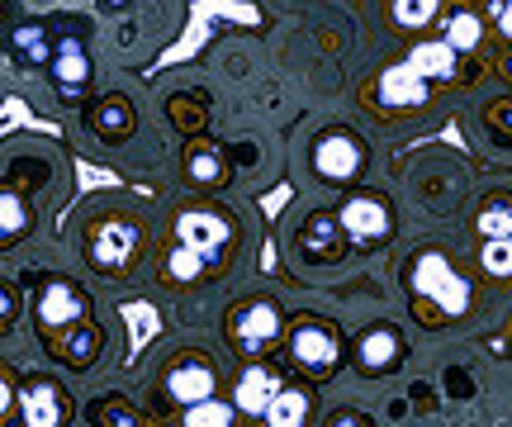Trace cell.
<instances>
[{"mask_svg": "<svg viewBox=\"0 0 512 427\" xmlns=\"http://www.w3.org/2000/svg\"><path fill=\"white\" fill-rule=\"evenodd\" d=\"M15 53L24 67H48L53 62V43H48V24L43 19H29L15 29Z\"/></svg>", "mask_w": 512, "mask_h": 427, "instance_id": "obj_22", "label": "cell"}, {"mask_svg": "<svg viewBox=\"0 0 512 427\" xmlns=\"http://www.w3.org/2000/svg\"><path fill=\"white\" fill-rule=\"evenodd\" d=\"M233 242H238V228L223 209L209 205H190L171 219V247H166V280L171 285H200L204 271H214L233 257Z\"/></svg>", "mask_w": 512, "mask_h": 427, "instance_id": "obj_1", "label": "cell"}, {"mask_svg": "<svg viewBox=\"0 0 512 427\" xmlns=\"http://www.w3.org/2000/svg\"><path fill=\"white\" fill-rule=\"evenodd\" d=\"M313 171H318V181L347 186L366 171V143L351 129H323L313 138Z\"/></svg>", "mask_w": 512, "mask_h": 427, "instance_id": "obj_7", "label": "cell"}, {"mask_svg": "<svg viewBox=\"0 0 512 427\" xmlns=\"http://www.w3.org/2000/svg\"><path fill=\"white\" fill-rule=\"evenodd\" d=\"M100 5H105V10H128L133 0H100Z\"/></svg>", "mask_w": 512, "mask_h": 427, "instance_id": "obj_33", "label": "cell"}, {"mask_svg": "<svg viewBox=\"0 0 512 427\" xmlns=\"http://www.w3.org/2000/svg\"><path fill=\"white\" fill-rule=\"evenodd\" d=\"M446 48H451V53H475L479 43H484V19L475 15V10H451V15H446Z\"/></svg>", "mask_w": 512, "mask_h": 427, "instance_id": "obj_21", "label": "cell"}, {"mask_svg": "<svg viewBox=\"0 0 512 427\" xmlns=\"http://www.w3.org/2000/svg\"><path fill=\"white\" fill-rule=\"evenodd\" d=\"M494 15H498V29H503V38H512V0H498Z\"/></svg>", "mask_w": 512, "mask_h": 427, "instance_id": "obj_31", "label": "cell"}, {"mask_svg": "<svg viewBox=\"0 0 512 427\" xmlns=\"http://www.w3.org/2000/svg\"><path fill=\"white\" fill-rule=\"evenodd\" d=\"M503 76H508V86H512V53L503 57Z\"/></svg>", "mask_w": 512, "mask_h": 427, "instance_id": "obj_34", "label": "cell"}, {"mask_svg": "<svg viewBox=\"0 0 512 427\" xmlns=\"http://www.w3.org/2000/svg\"><path fill=\"white\" fill-rule=\"evenodd\" d=\"M223 333H228V347H233L242 361H261V356L285 337V314H280L275 299H242V304H233Z\"/></svg>", "mask_w": 512, "mask_h": 427, "instance_id": "obj_5", "label": "cell"}, {"mask_svg": "<svg viewBox=\"0 0 512 427\" xmlns=\"http://www.w3.org/2000/svg\"><path fill=\"white\" fill-rule=\"evenodd\" d=\"M437 5L441 0H394L389 5V24L403 29V34H418V29H427L437 19Z\"/></svg>", "mask_w": 512, "mask_h": 427, "instance_id": "obj_24", "label": "cell"}, {"mask_svg": "<svg viewBox=\"0 0 512 427\" xmlns=\"http://www.w3.org/2000/svg\"><path fill=\"white\" fill-rule=\"evenodd\" d=\"M48 72H53V86L62 100H76V95H86V86H91V53L76 43V38H57L53 43V62H48Z\"/></svg>", "mask_w": 512, "mask_h": 427, "instance_id": "obj_13", "label": "cell"}, {"mask_svg": "<svg viewBox=\"0 0 512 427\" xmlns=\"http://www.w3.org/2000/svg\"><path fill=\"white\" fill-rule=\"evenodd\" d=\"M100 427H138V413L124 409V404H110V418L100 413Z\"/></svg>", "mask_w": 512, "mask_h": 427, "instance_id": "obj_30", "label": "cell"}, {"mask_svg": "<svg viewBox=\"0 0 512 427\" xmlns=\"http://www.w3.org/2000/svg\"><path fill=\"white\" fill-rule=\"evenodd\" d=\"M475 233L484 242L489 238H512V200L508 195H494L489 205L475 214Z\"/></svg>", "mask_w": 512, "mask_h": 427, "instance_id": "obj_25", "label": "cell"}, {"mask_svg": "<svg viewBox=\"0 0 512 427\" xmlns=\"http://www.w3.org/2000/svg\"><path fill=\"white\" fill-rule=\"evenodd\" d=\"M15 314H19V299H15V290L10 285H0V333L15 323Z\"/></svg>", "mask_w": 512, "mask_h": 427, "instance_id": "obj_29", "label": "cell"}, {"mask_svg": "<svg viewBox=\"0 0 512 427\" xmlns=\"http://www.w3.org/2000/svg\"><path fill=\"white\" fill-rule=\"evenodd\" d=\"M309 413H313V399L304 385H280L266 409V423L271 427H309Z\"/></svg>", "mask_w": 512, "mask_h": 427, "instance_id": "obj_20", "label": "cell"}, {"mask_svg": "<svg viewBox=\"0 0 512 427\" xmlns=\"http://www.w3.org/2000/svg\"><path fill=\"white\" fill-rule=\"evenodd\" d=\"M479 266H484V276L494 280H508L512 276V238H489L479 247Z\"/></svg>", "mask_w": 512, "mask_h": 427, "instance_id": "obj_27", "label": "cell"}, {"mask_svg": "<svg viewBox=\"0 0 512 427\" xmlns=\"http://www.w3.org/2000/svg\"><path fill=\"white\" fill-rule=\"evenodd\" d=\"M323 427H375V418H370V413H361V409H337Z\"/></svg>", "mask_w": 512, "mask_h": 427, "instance_id": "obj_28", "label": "cell"}, {"mask_svg": "<svg viewBox=\"0 0 512 427\" xmlns=\"http://www.w3.org/2000/svg\"><path fill=\"white\" fill-rule=\"evenodd\" d=\"M185 181L195 190H219L223 181H228V157H223L219 148H190L185 152Z\"/></svg>", "mask_w": 512, "mask_h": 427, "instance_id": "obj_19", "label": "cell"}, {"mask_svg": "<svg viewBox=\"0 0 512 427\" xmlns=\"http://www.w3.org/2000/svg\"><path fill=\"white\" fill-rule=\"evenodd\" d=\"M351 361H356V371L361 375H384L394 371L403 361V333L394 328V323H370V328H361L356 333V342H351Z\"/></svg>", "mask_w": 512, "mask_h": 427, "instance_id": "obj_11", "label": "cell"}, {"mask_svg": "<svg viewBox=\"0 0 512 427\" xmlns=\"http://www.w3.org/2000/svg\"><path fill=\"white\" fill-rule=\"evenodd\" d=\"M370 95H375L380 110L408 114V110H422V105L432 100V86H427L408 62H394V67H384V72L370 81Z\"/></svg>", "mask_w": 512, "mask_h": 427, "instance_id": "obj_10", "label": "cell"}, {"mask_svg": "<svg viewBox=\"0 0 512 427\" xmlns=\"http://www.w3.org/2000/svg\"><path fill=\"white\" fill-rule=\"evenodd\" d=\"M342 252H347V238H342L337 219H332V214H313V219L304 223V233H299V257L313 261V266H328V261H337Z\"/></svg>", "mask_w": 512, "mask_h": 427, "instance_id": "obj_16", "label": "cell"}, {"mask_svg": "<svg viewBox=\"0 0 512 427\" xmlns=\"http://www.w3.org/2000/svg\"><path fill=\"white\" fill-rule=\"evenodd\" d=\"M29 223H34L29 205L19 200L15 190H0V247H5V242H19V238H24V233H29Z\"/></svg>", "mask_w": 512, "mask_h": 427, "instance_id": "obj_23", "label": "cell"}, {"mask_svg": "<svg viewBox=\"0 0 512 427\" xmlns=\"http://www.w3.org/2000/svg\"><path fill=\"white\" fill-rule=\"evenodd\" d=\"M143 252H147V233L133 219H124V214H105V219L91 223V233H86V257H91V266L105 271V276H128Z\"/></svg>", "mask_w": 512, "mask_h": 427, "instance_id": "obj_4", "label": "cell"}, {"mask_svg": "<svg viewBox=\"0 0 512 427\" xmlns=\"http://www.w3.org/2000/svg\"><path fill=\"white\" fill-rule=\"evenodd\" d=\"M19 418L24 427H62L72 418V404H67V394L57 390L53 380H29V385H19Z\"/></svg>", "mask_w": 512, "mask_h": 427, "instance_id": "obj_12", "label": "cell"}, {"mask_svg": "<svg viewBox=\"0 0 512 427\" xmlns=\"http://www.w3.org/2000/svg\"><path fill=\"white\" fill-rule=\"evenodd\" d=\"M43 337H48V352H53L62 366H72V371L95 366V356H100V347H105V337H100L95 323H76V328H67V333H43Z\"/></svg>", "mask_w": 512, "mask_h": 427, "instance_id": "obj_14", "label": "cell"}, {"mask_svg": "<svg viewBox=\"0 0 512 427\" xmlns=\"http://www.w3.org/2000/svg\"><path fill=\"white\" fill-rule=\"evenodd\" d=\"M337 228L351 247H384L394 238V209L380 190H356L337 209Z\"/></svg>", "mask_w": 512, "mask_h": 427, "instance_id": "obj_6", "label": "cell"}, {"mask_svg": "<svg viewBox=\"0 0 512 427\" xmlns=\"http://www.w3.org/2000/svg\"><path fill=\"white\" fill-rule=\"evenodd\" d=\"M275 390H280V380H275L261 361H247L238 375V385H233V409L247 413V418H266Z\"/></svg>", "mask_w": 512, "mask_h": 427, "instance_id": "obj_15", "label": "cell"}, {"mask_svg": "<svg viewBox=\"0 0 512 427\" xmlns=\"http://www.w3.org/2000/svg\"><path fill=\"white\" fill-rule=\"evenodd\" d=\"M91 304L81 295V285L72 280H43L38 285V299H34V318L43 333H67L76 323H91Z\"/></svg>", "mask_w": 512, "mask_h": 427, "instance_id": "obj_9", "label": "cell"}, {"mask_svg": "<svg viewBox=\"0 0 512 427\" xmlns=\"http://www.w3.org/2000/svg\"><path fill=\"white\" fill-rule=\"evenodd\" d=\"M181 427H238V409L223 404L219 394H214V399H204V404H195V409H185Z\"/></svg>", "mask_w": 512, "mask_h": 427, "instance_id": "obj_26", "label": "cell"}, {"mask_svg": "<svg viewBox=\"0 0 512 427\" xmlns=\"http://www.w3.org/2000/svg\"><path fill=\"white\" fill-rule=\"evenodd\" d=\"M133 105H128L124 95H105L100 105L91 110V129L105 138V143H124L128 133H133Z\"/></svg>", "mask_w": 512, "mask_h": 427, "instance_id": "obj_18", "label": "cell"}, {"mask_svg": "<svg viewBox=\"0 0 512 427\" xmlns=\"http://www.w3.org/2000/svg\"><path fill=\"white\" fill-rule=\"evenodd\" d=\"M285 361H290L299 375H309V380H328L347 366V342L337 333V323L328 318H299L285 328Z\"/></svg>", "mask_w": 512, "mask_h": 427, "instance_id": "obj_3", "label": "cell"}, {"mask_svg": "<svg viewBox=\"0 0 512 427\" xmlns=\"http://www.w3.org/2000/svg\"><path fill=\"white\" fill-rule=\"evenodd\" d=\"M403 290L446 323L465 318V309H470V280L460 276V266L437 247H422L418 257L403 266Z\"/></svg>", "mask_w": 512, "mask_h": 427, "instance_id": "obj_2", "label": "cell"}, {"mask_svg": "<svg viewBox=\"0 0 512 427\" xmlns=\"http://www.w3.org/2000/svg\"><path fill=\"white\" fill-rule=\"evenodd\" d=\"M403 62H408V67H413L422 81H451V76H456V62H460V57L446 48V38H427V43H413Z\"/></svg>", "mask_w": 512, "mask_h": 427, "instance_id": "obj_17", "label": "cell"}, {"mask_svg": "<svg viewBox=\"0 0 512 427\" xmlns=\"http://www.w3.org/2000/svg\"><path fill=\"white\" fill-rule=\"evenodd\" d=\"M10 404H15V385L5 380V371H0V418L10 413Z\"/></svg>", "mask_w": 512, "mask_h": 427, "instance_id": "obj_32", "label": "cell"}, {"mask_svg": "<svg viewBox=\"0 0 512 427\" xmlns=\"http://www.w3.org/2000/svg\"><path fill=\"white\" fill-rule=\"evenodd\" d=\"M162 390L171 404H181V409H195L204 399H214L219 394V371H214V361L200 352H185L181 361H171L162 375Z\"/></svg>", "mask_w": 512, "mask_h": 427, "instance_id": "obj_8", "label": "cell"}]
</instances>
